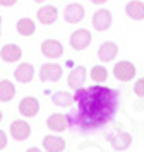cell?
Here are the masks:
<instances>
[{"instance_id":"26","label":"cell","mask_w":144,"mask_h":152,"mask_svg":"<svg viewBox=\"0 0 144 152\" xmlns=\"http://www.w3.org/2000/svg\"><path fill=\"white\" fill-rule=\"evenodd\" d=\"M26 152H43V151H41V149H38V147H29Z\"/></svg>"},{"instance_id":"29","label":"cell","mask_w":144,"mask_h":152,"mask_svg":"<svg viewBox=\"0 0 144 152\" xmlns=\"http://www.w3.org/2000/svg\"><path fill=\"white\" fill-rule=\"evenodd\" d=\"M0 34H2V17H0Z\"/></svg>"},{"instance_id":"17","label":"cell","mask_w":144,"mask_h":152,"mask_svg":"<svg viewBox=\"0 0 144 152\" xmlns=\"http://www.w3.org/2000/svg\"><path fill=\"white\" fill-rule=\"evenodd\" d=\"M0 56H2L4 62L14 63V62H17V60H21V56H22V50H21V46H17V45L9 43V45H5L4 48L0 50Z\"/></svg>"},{"instance_id":"13","label":"cell","mask_w":144,"mask_h":152,"mask_svg":"<svg viewBox=\"0 0 144 152\" xmlns=\"http://www.w3.org/2000/svg\"><path fill=\"white\" fill-rule=\"evenodd\" d=\"M117 55H118V45L115 41H105L98 48V58L105 63L115 60Z\"/></svg>"},{"instance_id":"30","label":"cell","mask_w":144,"mask_h":152,"mask_svg":"<svg viewBox=\"0 0 144 152\" xmlns=\"http://www.w3.org/2000/svg\"><path fill=\"white\" fill-rule=\"evenodd\" d=\"M0 121H2V110H0Z\"/></svg>"},{"instance_id":"10","label":"cell","mask_w":144,"mask_h":152,"mask_svg":"<svg viewBox=\"0 0 144 152\" xmlns=\"http://www.w3.org/2000/svg\"><path fill=\"white\" fill-rule=\"evenodd\" d=\"M84 19V7L81 4H69L64 9V21L69 24H77Z\"/></svg>"},{"instance_id":"19","label":"cell","mask_w":144,"mask_h":152,"mask_svg":"<svg viewBox=\"0 0 144 152\" xmlns=\"http://www.w3.org/2000/svg\"><path fill=\"white\" fill-rule=\"evenodd\" d=\"M14 96H16V87L10 80H0V103H9L12 101Z\"/></svg>"},{"instance_id":"5","label":"cell","mask_w":144,"mask_h":152,"mask_svg":"<svg viewBox=\"0 0 144 152\" xmlns=\"http://www.w3.org/2000/svg\"><path fill=\"white\" fill-rule=\"evenodd\" d=\"M113 22V15L108 9H98L93 14V28L96 31H106Z\"/></svg>"},{"instance_id":"15","label":"cell","mask_w":144,"mask_h":152,"mask_svg":"<svg viewBox=\"0 0 144 152\" xmlns=\"http://www.w3.org/2000/svg\"><path fill=\"white\" fill-rule=\"evenodd\" d=\"M36 19H38L40 24H45V26L53 24V22L58 19V10H57L55 5H43V7H40V10L36 12Z\"/></svg>"},{"instance_id":"25","label":"cell","mask_w":144,"mask_h":152,"mask_svg":"<svg viewBox=\"0 0 144 152\" xmlns=\"http://www.w3.org/2000/svg\"><path fill=\"white\" fill-rule=\"evenodd\" d=\"M16 2L17 0H0V5L2 7H12V5H16Z\"/></svg>"},{"instance_id":"8","label":"cell","mask_w":144,"mask_h":152,"mask_svg":"<svg viewBox=\"0 0 144 152\" xmlns=\"http://www.w3.org/2000/svg\"><path fill=\"white\" fill-rule=\"evenodd\" d=\"M41 53L47 56V58L57 60V58H60L64 55V46L57 39H45V41L41 43Z\"/></svg>"},{"instance_id":"21","label":"cell","mask_w":144,"mask_h":152,"mask_svg":"<svg viewBox=\"0 0 144 152\" xmlns=\"http://www.w3.org/2000/svg\"><path fill=\"white\" fill-rule=\"evenodd\" d=\"M16 28H17V33H19L21 36H31V34H34V31H36V24H34L33 19L22 17V19L17 21Z\"/></svg>"},{"instance_id":"12","label":"cell","mask_w":144,"mask_h":152,"mask_svg":"<svg viewBox=\"0 0 144 152\" xmlns=\"http://www.w3.org/2000/svg\"><path fill=\"white\" fill-rule=\"evenodd\" d=\"M14 77H16V80L21 82V84H29L34 77V67L29 62H22L21 65L16 67Z\"/></svg>"},{"instance_id":"9","label":"cell","mask_w":144,"mask_h":152,"mask_svg":"<svg viewBox=\"0 0 144 152\" xmlns=\"http://www.w3.org/2000/svg\"><path fill=\"white\" fill-rule=\"evenodd\" d=\"M86 75H88V72H86V67L84 65H77L74 69L70 70V74L67 77V86L70 89H79L82 87V84L86 82Z\"/></svg>"},{"instance_id":"22","label":"cell","mask_w":144,"mask_h":152,"mask_svg":"<svg viewBox=\"0 0 144 152\" xmlns=\"http://www.w3.org/2000/svg\"><path fill=\"white\" fill-rule=\"evenodd\" d=\"M91 79L95 80V82L101 84V82H106V79H108V70L105 69L103 65H95L93 69H91Z\"/></svg>"},{"instance_id":"4","label":"cell","mask_w":144,"mask_h":152,"mask_svg":"<svg viewBox=\"0 0 144 152\" xmlns=\"http://www.w3.org/2000/svg\"><path fill=\"white\" fill-rule=\"evenodd\" d=\"M91 41H93V38H91V33L88 29H75L74 33L70 34V38H69L70 46L74 50H77V51L86 50L91 45Z\"/></svg>"},{"instance_id":"20","label":"cell","mask_w":144,"mask_h":152,"mask_svg":"<svg viewBox=\"0 0 144 152\" xmlns=\"http://www.w3.org/2000/svg\"><path fill=\"white\" fill-rule=\"evenodd\" d=\"M52 103L55 106H70V104L74 103V94H70L67 91H57L52 94Z\"/></svg>"},{"instance_id":"6","label":"cell","mask_w":144,"mask_h":152,"mask_svg":"<svg viewBox=\"0 0 144 152\" xmlns=\"http://www.w3.org/2000/svg\"><path fill=\"white\" fill-rule=\"evenodd\" d=\"M29 135H31V125L27 121H24V120H14L10 123V137L14 140L22 142V140L29 138Z\"/></svg>"},{"instance_id":"2","label":"cell","mask_w":144,"mask_h":152,"mask_svg":"<svg viewBox=\"0 0 144 152\" xmlns=\"http://www.w3.org/2000/svg\"><path fill=\"white\" fill-rule=\"evenodd\" d=\"M113 75H115V79L120 80V82H130V80L136 77V65L132 62L122 60V62L115 63V67H113Z\"/></svg>"},{"instance_id":"18","label":"cell","mask_w":144,"mask_h":152,"mask_svg":"<svg viewBox=\"0 0 144 152\" xmlns=\"http://www.w3.org/2000/svg\"><path fill=\"white\" fill-rule=\"evenodd\" d=\"M125 14L132 21H143L144 19V4L141 0H130L125 5Z\"/></svg>"},{"instance_id":"14","label":"cell","mask_w":144,"mask_h":152,"mask_svg":"<svg viewBox=\"0 0 144 152\" xmlns=\"http://www.w3.org/2000/svg\"><path fill=\"white\" fill-rule=\"evenodd\" d=\"M47 126L50 128L52 132H65L69 128V120H67V115H62V113H53L47 118Z\"/></svg>"},{"instance_id":"27","label":"cell","mask_w":144,"mask_h":152,"mask_svg":"<svg viewBox=\"0 0 144 152\" xmlns=\"http://www.w3.org/2000/svg\"><path fill=\"white\" fill-rule=\"evenodd\" d=\"M91 2H93V4H98V5H100V4H105V2H108V0H91Z\"/></svg>"},{"instance_id":"24","label":"cell","mask_w":144,"mask_h":152,"mask_svg":"<svg viewBox=\"0 0 144 152\" xmlns=\"http://www.w3.org/2000/svg\"><path fill=\"white\" fill-rule=\"evenodd\" d=\"M7 147V133L4 130H0V151H4Z\"/></svg>"},{"instance_id":"3","label":"cell","mask_w":144,"mask_h":152,"mask_svg":"<svg viewBox=\"0 0 144 152\" xmlns=\"http://www.w3.org/2000/svg\"><path fill=\"white\" fill-rule=\"evenodd\" d=\"M64 69L58 63H43L40 67V80L41 82H57L60 80Z\"/></svg>"},{"instance_id":"23","label":"cell","mask_w":144,"mask_h":152,"mask_svg":"<svg viewBox=\"0 0 144 152\" xmlns=\"http://www.w3.org/2000/svg\"><path fill=\"white\" fill-rule=\"evenodd\" d=\"M134 92H136V96L144 97V77H141V79L136 80V84H134Z\"/></svg>"},{"instance_id":"28","label":"cell","mask_w":144,"mask_h":152,"mask_svg":"<svg viewBox=\"0 0 144 152\" xmlns=\"http://www.w3.org/2000/svg\"><path fill=\"white\" fill-rule=\"evenodd\" d=\"M34 2H36V4H43V2H45V0H34Z\"/></svg>"},{"instance_id":"16","label":"cell","mask_w":144,"mask_h":152,"mask_svg":"<svg viewBox=\"0 0 144 152\" xmlns=\"http://www.w3.org/2000/svg\"><path fill=\"white\" fill-rule=\"evenodd\" d=\"M65 140L58 135H47L43 138V149L47 152H64L65 151Z\"/></svg>"},{"instance_id":"1","label":"cell","mask_w":144,"mask_h":152,"mask_svg":"<svg viewBox=\"0 0 144 152\" xmlns=\"http://www.w3.org/2000/svg\"><path fill=\"white\" fill-rule=\"evenodd\" d=\"M74 103L77 108L67 115L69 126L81 132H95L113 120L120 104V92L100 84L79 87L74 92Z\"/></svg>"},{"instance_id":"7","label":"cell","mask_w":144,"mask_h":152,"mask_svg":"<svg viewBox=\"0 0 144 152\" xmlns=\"http://www.w3.org/2000/svg\"><path fill=\"white\" fill-rule=\"evenodd\" d=\"M40 111V101L33 96H26L19 101V113L26 118H33Z\"/></svg>"},{"instance_id":"11","label":"cell","mask_w":144,"mask_h":152,"mask_svg":"<svg viewBox=\"0 0 144 152\" xmlns=\"http://www.w3.org/2000/svg\"><path fill=\"white\" fill-rule=\"evenodd\" d=\"M108 140L115 151H125L132 144V135L129 132H117L115 135H108Z\"/></svg>"}]
</instances>
